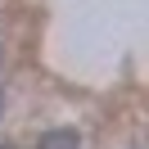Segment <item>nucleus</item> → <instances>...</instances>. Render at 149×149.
<instances>
[{
	"instance_id": "1",
	"label": "nucleus",
	"mask_w": 149,
	"mask_h": 149,
	"mask_svg": "<svg viewBox=\"0 0 149 149\" xmlns=\"http://www.w3.org/2000/svg\"><path fill=\"white\" fill-rule=\"evenodd\" d=\"M41 149H81V140H77V131H45Z\"/></svg>"
},
{
	"instance_id": "2",
	"label": "nucleus",
	"mask_w": 149,
	"mask_h": 149,
	"mask_svg": "<svg viewBox=\"0 0 149 149\" xmlns=\"http://www.w3.org/2000/svg\"><path fill=\"white\" fill-rule=\"evenodd\" d=\"M0 118H5V95H0Z\"/></svg>"
}]
</instances>
